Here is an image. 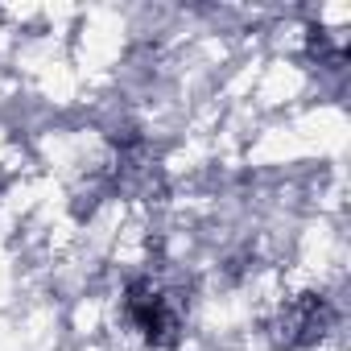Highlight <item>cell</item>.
Returning a JSON list of instances; mask_svg holds the SVG:
<instances>
[{
	"label": "cell",
	"instance_id": "cell-1",
	"mask_svg": "<svg viewBox=\"0 0 351 351\" xmlns=\"http://www.w3.org/2000/svg\"><path fill=\"white\" fill-rule=\"evenodd\" d=\"M330 322H335V310H330V302H326L322 293H298V298L285 302L281 314L273 318L269 339H273V347H281V351H298V347L318 343V339L330 330Z\"/></svg>",
	"mask_w": 351,
	"mask_h": 351
},
{
	"label": "cell",
	"instance_id": "cell-2",
	"mask_svg": "<svg viewBox=\"0 0 351 351\" xmlns=\"http://www.w3.org/2000/svg\"><path fill=\"white\" fill-rule=\"evenodd\" d=\"M124 314L128 322L153 343V347H173L178 343V314H173L169 298L153 281H132L124 293Z\"/></svg>",
	"mask_w": 351,
	"mask_h": 351
}]
</instances>
